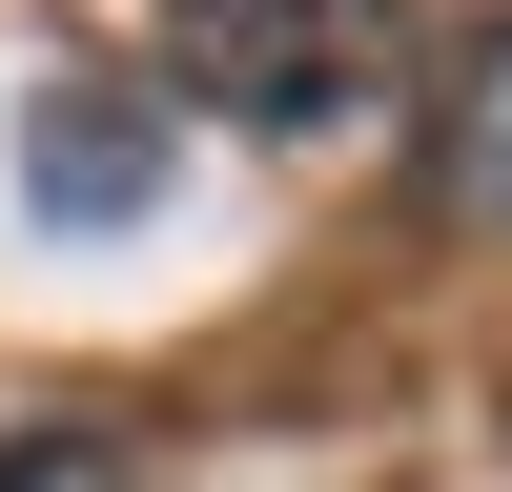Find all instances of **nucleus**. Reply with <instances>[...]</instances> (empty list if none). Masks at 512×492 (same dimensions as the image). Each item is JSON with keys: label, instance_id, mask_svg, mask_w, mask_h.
Returning a JSON list of instances; mask_svg holds the SVG:
<instances>
[{"label": "nucleus", "instance_id": "1", "mask_svg": "<svg viewBox=\"0 0 512 492\" xmlns=\"http://www.w3.org/2000/svg\"><path fill=\"white\" fill-rule=\"evenodd\" d=\"M164 103L246 123V144H328V123L410 103V0H144Z\"/></svg>", "mask_w": 512, "mask_h": 492}, {"label": "nucleus", "instance_id": "3", "mask_svg": "<svg viewBox=\"0 0 512 492\" xmlns=\"http://www.w3.org/2000/svg\"><path fill=\"white\" fill-rule=\"evenodd\" d=\"M410 205L431 226H512V21H472L451 62H410Z\"/></svg>", "mask_w": 512, "mask_h": 492}, {"label": "nucleus", "instance_id": "2", "mask_svg": "<svg viewBox=\"0 0 512 492\" xmlns=\"http://www.w3.org/2000/svg\"><path fill=\"white\" fill-rule=\"evenodd\" d=\"M164 123H185V103H164L144 62H62L21 103V205H41V226H144V205H164Z\"/></svg>", "mask_w": 512, "mask_h": 492}, {"label": "nucleus", "instance_id": "4", "mask_svg": "<svg viewBox=\"0 0 512 492\" xmlns=\"http://www.w3.org/2000/svg\"><path fill=\"white\" fill-rule=\"evenodd\" d=\"M0 492H123V431H0Z\"/></svg>", "mask_w": 512, "mask_h": 492}]
</instances>
